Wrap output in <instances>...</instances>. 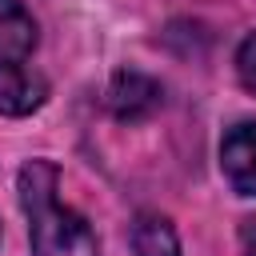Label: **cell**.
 <instances>
[{"label": "cell", "mask_w": 256, "mask_h": 256, "mask_svg": "<svg viewBox=\"0 0 256 256\" xmlns=\"http://www.w3.org/2000/svg\"><path fill=\"white\" fill-rule=\"evenodd\" d=\"M20 204L28 216L32 256H100L96 236L80 212L60 204V172L48 160H28L20 168Z\"/></svg>", "instance_id": "1"}, {"label": "cell", "mask_w": 256, "mask_h": 256, "mask_svg": "<svg viewBox=\"0 0 256 256\" xmlns=\"http://www.w3.org/2000/svg\"><path fill=\"white\" fill-rule=\"evenodd\" d=\"M220 168H224L228 184L240 196H256V124L252 120H244V124H236V128L224 132Z\"/></svg>", "instance_id": "2"}, {"label": "cell", "mask_w": 256, "mask_h": 256, "mask_svg": "<svg viewBox=\"0 0 256 256\" xmlns=\"http://www.w3.org/2000/svg\"><path fill=\"white\" fill-rule=\"evenodd\" d=\"M160 100H164L160 84L144 72H116L108 84V108L120 120H144L160 108Z\"/></svg>", "instance_id": "3"}, {"label": "cell", "mask_w": 256, "mask_h": 256, "mask_svg": "<svg viewBox=\"0 0 256 256\" xmlns=\"http://www.w3.org/2000/svg\"><path fill=\"white\" fill-rule=\"evenodd\" d=\"M36 48V20L20 0H0V68H16Z\"/></svg>", "instance_id": "4"}, {"label": "cell", "mask_w": 256, "mask_h": 256, "mask_svg": "<svg viewBox=\"0 0 256 256\" xmlns=\"http://www.w3.org/2000/svg\"><path fill=\"white\" fill-rule=\"evenodd\" d=\"M48 96V80L40 72L28 68H0V112L4 116H28L44 104Z\"/></svg>", "instance_id": "5"}, {"label": "cell", "mask_w": 256, "mask_h": 256, "mask_svg": "<svg viewBox=\"0 0 256 256\" xmlns=\"http://www.w3.org/2000/svg\"><path fill=\"white\" fill-rule=\"evenodd\" d=\"M132 252H136V256H180L176 228H172L164 216L144 212V216L132 224Z\"/></svg>", "instance_id": "6"}, {"label": "cell", "mask_w": 256, "mask_h": 256, "mask_svg": "<svg viewBox=\"0 0 256 256\" xmlns=\"http://www.w3.org/2000/svg\"><path fill=\"white\" fill-rule=\"evenodd\" d=\"M236 72H240V84L256 92V32H248L244 44L236 48Z\"/></svg>", "instance_id": "7"}, {"label": "cell", "mask_w": 256, "mask_h": 256, "mask_svg": "<svg viewBox=\"0 0 256 256\" xmlns=\"http://www.w3.org/2000/svg\"><path fill=\"white\" fill-rule=\"evenodd\" d=\"M240 244H244V256H256V220H244V228H240Z\"/></svg>", "instance_id": "8"}]
</instances>
